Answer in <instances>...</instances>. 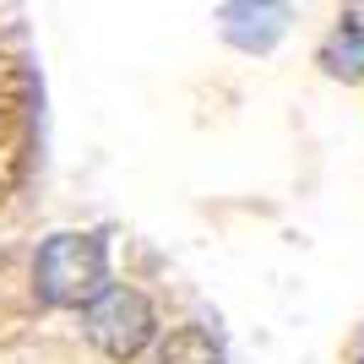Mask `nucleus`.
I'll return each mask as SVG.
<instances>
[{
	"instance_id": "3",
	"label": "nucleus",
	"mask_w": 364,
	"mask_h": 364,
	"mask_svg": "<svg viewBox=\"0 0 364 364\" xmlns=\"http://www.w3.org/2000/svg\"><path fill=\"white\" fill-rule=\"evenodd\" d=\"M294 11L283 0H223L218 6V28L234 49L245 55H272L283 44V33H289Z\"/></svg>"
},
{
	"instance_id": "1",
	"label": "nucleus",
	"mask_w": 364,
	"mask_h": 364,
	"mask_svg": "<svg viewBox=\"0 0 364 364\" xmlns=\"http://www.w3.org/2000/svg\"><path fill=\"white\" fill-rule=\"evenodd\" d=\"M33 289L55 310H87L109 289V245L98 234H55L38 245Z\"/></svg>"
},
{
	"instance_id": "4",
	"label": "nucleus",
	"mask_w": 364,
	"mask_h": 364,
	"mask_svg": "<svg viewBox=\"0 0 364 364\" xmlns=\"http://www.w3.org/2000/svg\"><path fill=\"white\" fill-rule=\"evenodd\" d=\"M321 71L337 76V82H359L364 76V16L348 11L326 33V44H321Z\"/></svg>"
},
{
	"instance_id": "2",
	"label": "nucleus",
	"mask_w": 364,
	"mask_h": 364,
	"mask_svg": "<svg viewBox=\"0 0 364 364\" xmlns=\"http://www.w3.org/2000/svg\"><path fill=\"white\" fill-rule=\"evenodd\" d=\"M82 332H87V343L98 353H109V359H136L152 337H158V316H152L147 294L125 289V283H109V289L82 310Z\"/></svg>"
},
{
	"instance_id": "5",
	"label": "nucleus",
	"mask_w": 364,
	"mask_h": 364,
	"mask_svg": "<svg viewBox=\"0 0 364 364\" xmlns=\"http://www.w3.org/2000/svg\"><path fill=\"white\" fill-rule=\"evenodd\" d=\"M164 364H223V353H218V343L201 326H180L164 348Z\"/></svg>"
}]
</instances>
